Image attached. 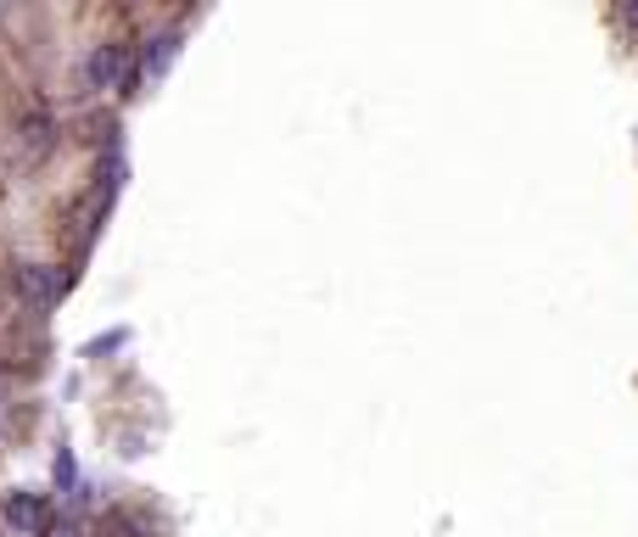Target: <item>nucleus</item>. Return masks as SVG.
Returning <instances> with one entry per match:
<instances>
[{"label": "nucleus", "instance_id": "nucleus-1", "mask_svg": "<svg viewBox=\"0 0 638 537\" xmlns=\"http://www.w3.org/2000/svg\"><path fill=\"white\" fill-rule=\"evenodd\" d=\"M18 292L23 303H40V308H56L62 292H67V275L51 263H18Z\"/></svg>", "mask_w": 638, "mask_h": 537}, {"label": "nucleus", "instance_id": "nucleus-5", "mask_svg": "<svg viewBox=\"0 0 638 537\" xmlns=\"http://www.w3.org/2000/svg\"><path fill=\"white\" fill-rule=\"evenodd\" d=\"M56 482H62V487H73V454H62V460H56Z\"/></svg>", "mask_w": 638, "mask_h": 537}, {"label": "nucleus", "instance_id": "nucleus-7", "mask_svg": "<svg viewBox=\"0 0 638 537\" xmlns=\"http://www.w3.org/2000/svg\"><path fill=\"white\" fill-rule=\"evenodd\" d=\"M627 23H638V7H627Z\"/></svg>", "mask_w": 638, "mask_h": 537}, {"label": "nucleus", "instance_id": "nucleus-3", "mask_svg": "<svg viewBox=\"0 0 638 537\" xmlns=\"http://www.w3.org/2000/svg\"><path fill=\"white\" fill-rule=\"evenodd\" d=\"M0 515H7V526H12V531L34 537V531H40V520H45V493H12Z\"/></svg>", "mask_w": 638, "mask_h": 537}, {"label": "nucleus", "instance_id": "nucleus-4", "mask_svg": "<svg viewBox=\"0 0 638 537\" xmlns=\"http://www.w3.org/2000/svg\"><path fill=\"white\" fill-rule=\"evenodd\" d=\"M168 51H174V40H168V34H157V40L146 45V73H151V78L163 73V62H168Z\"/></svg>", "mask_w": 638, "mask_h": 537}, {"label": "nucleus", "instance_id": "nucleus-2", "mask_svg": "<svg viewBox=\"0 0 638 537\" xmlns=\"http://www.w3.org/2000/svg\"><path fill=\"white\" fill-rule=\"evenodd\" d=\"M124 73H129L124 45H96V51H90V62H84V84H90V90H113Z\"/></svg>", "mask_w": 638, "mask_h": 537}, {"label": "nucleus", "instance_id": "nucleus-6", "mask_svg": "<svg viewBox=\"0 0 638 537\" xmlns=\"http://www.w3.org/2000/svg\"><path fill=\"white\" fill-rule=\"evenodd\" d=\"M51 537H79V526H73V520H56V526H51Z\"/></svg>", "mask_w": 638, "mask_h": 537}]
</instances>
